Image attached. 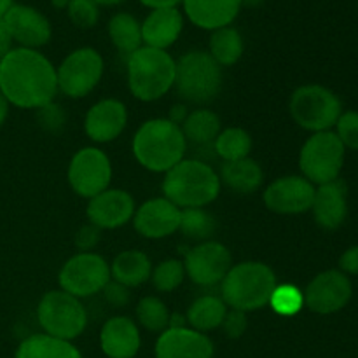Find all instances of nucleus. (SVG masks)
Returning <instances> with one entry per match:
<instances>
[{"label":"nucleus","mask_w":358,"mask_h":358,"mask_svg":"<svg viewBox=\"0 0 358 358\" xmlns=\"http://www.w3.org/2000/svg\"><path fill=\"white\" fill-rule=\"evenodd\" d=\"M0 93L20 108H41L58 93L56 69L37 49L13 48L0 59Z\"/></svg>","instance_id":"f257e3e1"},{"label":"nucleus","mask_w":358,"mask_h":358,"mask_svg":"<svg viewBox=\"0 0 358 358\" xmlns=\"http://www.w3.org/2000/svg\"><path fill=\"white\" fill-rule=\"evenodd\" d=\"M187 142L182 128L168 119H150L133 136V156L145 170L166 173L185 156Z\"/></svg>","instance_id":"f03ea898"},{"label":"nucleus","mask_w":358,"mask_h":358,"mask_svg":"<svg viewBox=\"0 0 358 358\" xmlns=\"http://www.w3.org/2000/svg\"><path fill=\"white\" fill-rule=\"evenodd\" d=\"M276 285V275L268 264L240 262L229 269L220 283V297L231 310L250 313L268 306Z\"/></svg>","instance_id":"7ed1b4c3"},{"label":"nucleus","mask_w":358,"mask_h":358,"mask_svg":"<svg viewBox=\"0 0 358 358\" xmlns=\"http://www.w3.org/2000/svg\"><path fill=\"white\" fill-rule=\"evenodd\" d=\"M163 194L180 210L203 208L220 194V177L203 161L182 159L164 175Z\"/></svg>","instance_id":"20e7f679"},{"label":"nucleus","mask_w":358,"mask_h":358,"mask_svg":"<svg viewBox=\"0 0 358 358\" xmlns=\"http://www.w3.org/2000/svg\"><path fill=\"white\" fill-rule=\"evenodd\" d=\"M177 62L163 49L142 45L128 56V86L133 96L156 101L175 86Z\"/></svg>","instance_id":"39448f33"},{"label":"nucleus","mask_w":358,"mask_h":358,"mask_svg":"<svg viewBox=\"0 0 358 358\" xmlns=\"http://www.w3.org/2000/svg\"><path fill=\"white\" fill-rule=\"evenodd\" d=\"M175 87L189 103H208L222 87V70L208 51L194 49L182 55L177 62Z\"/></svg>","instance_id":"423d86ee"},{"label":"nucleus","mask_w":358,"mask_h":358,"mask_svg":"<svg viewBox=\"0 0 358 358\" xmlns=\"http://www.w3.org/2000/svg\"><path fill=\"white\" fill-rule=\"evenodd\" d=\"M294 121L311 133L331 131L343 114L341 100L329 87L320 84H304L297 87L289 101Z\"/></svg>","instance_id":"0eeeda50"},{"label":"nucleus","mask_w":358,"mask_h":358,"mask_svg":"<svg viewBox=\"0 0 358 358\" xmlns=\"http://www.w3.org/2000/svg\"><path fill=\"white\" fill-rule=\"evenodd\" d=\"M37 318L44 334L65 341L79 338L87 325L86 308L80 299L63 292L62 289L42 296L37 306Z\"/></svg>","instance_id":"6e6552de"},{"label":"nucleus","mask_w":358,"mask_h":358,"mask_svg":"<svg viewBox=\"0 0 358 358\" xmlns=\"http://www.w3.org/2000/svg\"><path fill=\"white\" fill-rule=\"evenodd\" d=\"M345 156L346 149L334 131L313 133L301 149L299 168L313 185L329 184L341 175Z\"/></svg>","instance_id":"1a4fd4ad"},{"label":"nucleus","mask_w":358,"mask_h":358,"mask_svg":"<svg viewBox=\"0 0 358 358\" xmlns=\"http://www.w3.org/2000/svg\"><path fill=\"white\" fill-rule=\"evenodd\" d=\"M58 282L63 292L77 299L91 297L110 282V266L94 252H79L59 269Z\"/></svg>","instance_id":"9d476101"},{"label":"nucleus","mask_w":358,"mask_h":358,"mask_svg":"<svg viewBox=\"0 0 358 358\" xmlns=\"http://www.w3.org/2000/svg\"><path fill=\"white\" fill-rule=\"evenodd\" d=\"M103 76V58L93 48H79L70 52L56 69L58 91L70 98L90 94Z\"/></svg>","instance_id":"9b49d317"},{"label":"nucleus","mask_w":358,"mask_h":358,"mask_svg":"<svg viewBox=\"0 0 358 358\" xmlns=\"http://www.w3.org/2000/svg\"><path fill=\"white\" fill-rule=\"evenodd\" d=\"M112 180V163L96 147H84L73 154L69 164L70 187L80 198H94L107 191Z\"/></svg>","instance_id":"f8f14e48"},{"label":"nucleus","mask_w":358,"mask_h":358,"mask_svg":"<svg viewBox=\"0 0 358 358\" xmlns=\"http://www.w3.org/2000/svg\"><path fill=\"white\" fill-rule=\"evenodd\" d=\"M185 276L199 287H215L222 283L233 268L231 252L219 241H201L185 254Z\"/></svg>","instance_id":"ddd939ff"},{"label":"nucleus","mask_w":358,"mask_h":358,"mask_svg":"<svg viewBox=\"0 0 358 358\" xmlns=\"http://www.w3.org/2000/svg\"><path fill=\"white\" fill-rule=\"evenodd\" d=\"M304 306L318 315L341 311L353 296L352 280L339 269H327L315 276L304 290Z\"/></svg>","instance_id":"4468645a"},{"label":"nucleus","mask_w":358,"mask_h":358,"mask_svg":"<svg viewBox=\"0 0 358 358\" xmlns=\"http://www.w3.org/2000/svg\"><path fill=\"white\" fill-rule=\"evenodd\" d=\"M317 185L303 175H287L276 178L266 187L264 203L268 210L280 215H299L310 212Z\"/></svg>","instance_id":"2eb2a0df"},{"label":"nucleus","mask_w":358,"mask_h":358,"mask_svg":"<svg viewBox=\"0 0 358 358\" xmlns=\"http://www.w3.org/2000/svg\"><path fill=\"white\" fill-rule=\"evenodd\" d=\"M7 31L17 48L37 49L51 41L52 28L45 14L24 3H14L3 16Z\"/></svg>","instance_id":"dca6fc26"},{"label":"nucleus","mask_w":358,"mask_h":358,"mask_svg":"<svg viewBox=\"0 0 358 358\" xmlns=\"http://www.w3.org/2000/svg\"><path fill=\"white\" fill-rule=\"evenodd\" d=\"M180 212L170 199L154 198L140 205L133 215L136 233L147 240H163L177 233L180 227Z\"/></svg>","instance_id":"f3484780"},{"label":"nucleus","mask_w":358,"mask_h":358,"mask_svg":"<svg viewBox=\"0 0 358 358\" xmlns=\"http://www.w3.org/2000/svg\"><path fill=\"white\" fill-rule=\"evenodd\" d=\"M135 201L131 194L122 189H110L90 199L86 215L93 226L103 229H117L133 220Z\"/></svg>","instance_id":"a211bd4d"},{"label":"nucleus","mask_w":358,"mask_h":358,"mask_svg":"<svg viewBox=\"0 0 358 358\" xmlns=\"http://www.w3.org/2000/svg\"><path fill=\"white\" fill-rule=\"evenodd\" d=\"M156 358H213L212 339L191 327L166 329L156 341Z\"/></svg>","instance_id":"6ab92c4d"},{"label":"nucleus","mask_w":358,"mask_h":358,"mask_svg":"<svg viewBox=\"0 0 358 358\" xmlns=\"http://www.w3.org/2000/svg\"><path fill=\"white\" fill-rule=\"evenodd\" d=\"M128 124V110L122 101L105 98L87 110L84 119L86 135L96 143H108L117 138Z\"/></svg>","instance_id":"aec40b11"},{"label":"nucleus","mask_w":358,"mask_h":358,"mask_svg":"<svg viewBox=\"0 0 358 358\" xmlns=\"http://www.w3.org/2000/svg\"><path fill=\"white\" fill-rule=\"evenodd\" d=\"M311 212L322 229L334 231L341 227L348 215V187L345 182L338 178L318 185Z\"/></svg>","instance_id":"412c9836"},{"label":"nucleus","mask_w":358,"mask_h":358,"mask_svg":"<svg viewBox=\"0 0 358 358\" xmlns=\"http://www.w3.org/2000/svg\"><path fill=\"white\" fill-rule=\"evenodd\" d=\"M184 16L201 30L229 27L240 14L243 0H182Z\"/></svg>","instance_id":"4be33fe9"},{"label":"nucleus","mask_w":358,"mask_h":358,"mask_svg":"<svg viewBox=\"0 0 358 358\" xmlns=\"http://www.w3.org/2000/svg\"><path fill=\"white\" fill-rule=\"evenodd\" d=\"M142 338L135 322L128 317L108 318L100 331L101 352L108 358H135Z\"/></svg>","instance_id":"5701e85b"},{"label":"nucleus","mask_w":358,"mask_h":358,"mask_svg":"<svg viewBox=\"0 0 358 358\" xmlns=\"http://www.w3.org/2000/svg\"><path fill=\"white\" fill-rule=\"evenodd\" d=\"M184 30V14L178 7L170 9H152L142 21L143 45L166 51L180 37Z\"/></svg>","instance_id":"b1692460"},{"label":"nucleus","mask_w":358,"mask_h":358,"mask_svg":"<svg viewBox=\"0 0 358 358\" xmlns=\"http://www.w3.org/2000/svg\"><path fill=\"white\" fill-rule=\"evenodd\" d=\"M219 177L220 184H226L231 191L238 194H252L262 185L264 171L257 161L245 157V159L224 163Z\"/></svg>","instance_id":"393cba45"},{"label":"nucleus","mask_w":358,"mask_h":358,"mask_svg":"<svg viewBox=\"0 0 358 358\" xmlns=\"http://www.w3.org/2000/svg\"><path fill=\"white\" fill-rule=\"evenodd\" d=\"M150 273H152L150 259L140 250L121 252L110 264V278L128 289L145 283L150 278Z\"/></svg>","instance_id":"a878e982"},{"label":"nucleus","mask_w":358,"mask_h":358,"mask_svg":"<svg viewBox=\"0 0 358 358\" xmlns=\"http://www.w3.org/2000/svg\"><path fill=\"white\" fill-rule=\"evenodd\" d=\"M14 358H83L72 341L48 334H31L20 343Z\"/></svg>","instance_id":"bb28decb"},{"label":"nucleus","mask_w":358,"mask_h":358,"mask_svg":"<svg viewBox=\"0 0 358 358\" xmlns=\"http://www.w3.org/2000/svg\"><path fill=\"white\" fill-rule=\"evenodd\" d=\"M226 313L227 306L222 301V297L208 294V296L198 297L189 306L185 318H187L189 327L206 334V332L215 331V329H219L222 325Z\"/></svg>","instance_id":"cd10ccee"},{"label":"nucleus","mask_w":358,"mask_h":358,"mask_svg":"<svg viewBox=\"0 0 358 358\" xmlns=\"http://www.w3.org/2000/svg\"><path fill=\"white\" fill-rule=\"evenodd\" d=\"M108 37L121 55L129 56L143 45L142 23L129 13H117L108 21Z\"/></svg>","instance_id":"c85d7f7f"},{"label":"nucleus","mask_w":358,"mask_h":358,"mask_svg":"<svg viewBox=\"0 0 358 358\" xmlns=\"http://www.w3.org/2000/svg\"><path fill=\"white\" fill-rule=\"evenodd\" d=\"M245 51V42L240 30L234 27H224L213 30L210 35L208 55L212 56L219 66H231L240 62Z\"/></svg>","instance_id":"c756f323"},{"label":"nucleus","mask_w":358,"mask_h":358,"mask_svg":"<svg viewBox=\"0 0 358 358\" xmlns=\"http://www.w3.org/2000/svg\"><path fill=\"white\" fill-rule=\"evenodd\" d=\"M180 128L185 142H191L194 145H213L219 133L222 131L219 115L206 108H199L187 114Z\"/></svg>","instance_id":"7c9ffc66"},{"label":"nucleus","mask_w":358,"mask_h":358,"mask_svg":"<svg viewBox=\"0 0 358 358\" xmlns=\"http://www.w3.org/2000/svg\"><path fill=\"white\" fill-rule=\"evenodd\" d=\"M213 149L224 163L245 159L250 157L252 138L243 128H226L215 138Z\"/></svg>","instance_id":"2f4dec72"},{"label":"nucleus","mask_w":358,"mask_h":358,"mask_svg":"<svg viewBox=\"0 0 358 358\" xmlns=\"http://www.w3.org/2000/svg\"><path fill=\"white\" fill-rule=\"evenodd\" d=\"M215 219L203 208H184L180 212V227L185 238L194 241H208L215 233Z\"/></svg>","instance_id":"473e14b6"},{"label":"nucleus","mask_w":358,"mask_h":358,"mask_svg":"<svg viewBox=\"0 0 358 358\" xmlns=\"http://www.w3.org/2000/svg\"><path fill=\"white\" fill-rule=\"evenodd\" d=\"M170 311L159 297H142L136 304V320L150 332H164L170 324Z\"/></svg>","instance_id":"72a5a7b5"},{"label":"nucleus","mask_w":358,"mask_h":358,"mask_svg":"<svg viewBox=\"0 0 358 358\" xmlns=\"http://www.w3.org/2000/svg\"><path fill=\"white\" fill-rule=\"evenodd\" d=\"M185 278V268L184 262L178 259H166V261L159 262L156 268L150 273V280L152 285L156 287L159 292H173L175 289L182 285Z\"/></svg>","instance_id":"f704fd0d"},{"label":"nucleus","mask_w":358,"mask_h":358,"mask_svg":"<svg viewBox=\"0 0 358 358\" xmlns=\"http://www.w3.org/2000/svg\"><path fill=\"white\" fill-rule=\"evenodd\" d=\"M269 306L282 317H294L304 308V294L297 287L289 285V283L276 285Z\"/></svg>","instance_id":"c9c22d12"},{"label":"nucleus","mask_w":358,"mask_h":358,"mask_svg":"<svg viewBox=\"0 0 358 358\" xmlns=\"http://www.w3.org/2000/svg\"><path fill=\"white\" fill-rule=\"evenodd\" d=\"M66 13L77 28H93L100 20V7L93 0H69Z\"/></svg>","instance_id":"e433bc0d"},{"label":"nucleus","mask_w":358,"mask_h":358,"mask_svg":"<svg viewBox=\"0 0 358 358\" xmlns=\"http://www.w3.org/2000/svg\"><path fill=\"white\" fill-rule=\"evenodd\" d=\"M336 135L345 149L358 150V112L346 110L336 122Z\"/></svg>","instance_id":"4c0bfd02"},{"label":"nucleus","mask_w":358,"mask_h":358,"mask_svg":"<svg viewBox=\"0 0 358 358\" xmlns=\"http://www.w3.org/2000/svg\"><path fill=\"white\" fill-rule=\"evenodd\" d=\"M220 327L224 329V332H226V336L229 339L241 338L248 327L247 313H243V311H238V310H227L226 318H224V322Z\"/></svg>","instance_id":"58836bf2"},{"label":"nucleus","mask_w":358,"mask_h":358,"mask_svg":"<svg viewBox=\"0 0 358 358\" xmlns=\"http://www.w3.org/2000/svg\"><path fill=\"white\" fill-rule=\"evenodd\" d=\"M101 292H103L105 301H107L112 308L128 306L129 299H131V294H129L128 287L121 285V283L115 282V280H112V278H110V282L103 287V290H101Z\"/></svg>","instance_id":"ea45409f"},{"label":"nucleus","mask_w":358,"mask_h":358,"mask_svg":"<svg viewBox=\"0 0 358 358\" xmlns=\"http://www.w3.org/2000/svg\"><path fill=\"white\" fill-rule=\"evenodd\" d=\"M100 238H101L100 227L87 222L76 233V247L79 248V252H91L98 243H100Z\"/></svg>","instance_id":"a19ab883"},{"label":"nucleus","mask_w":358,"mask_h":358,"mask_svg":"<svg viewBox=\"0 0 358 358\" xmlns=\"http://www.w3.org/2000/svg\"><path fill=\"white\" fill-rule=\"evenodd\" d=\"M63 121H65V115H63L62 107L56 105L55 101L38 108V122H41L45 129L55 131V129L62 128Z\"/></svg>","instance_id":"79ce46f5"},{"label":"nucleus","mask_w":358,"mask_h":358,"mask_svg":"<svg viewBox=\"0 0 358 358\" xmlns=\"http://www.w3.org/2000/svg\"><path fill=\"white\" fill-rule=\"evenodd\" d=\"M339 271L348 275H358V245L350 247L345 254L339 257Z\"/></svg>","instance_id":"37998d69"},{"label":"nucleus","mask_w":358,"mask_h":358,"mask_svg":"<svg viewBox=\"0 0 358 358\" xmlns=\"http://www.w3.org/2000/svg\"><path fill=\"white\" fill-rule=\"evenodd\" d=\"M10 49H13V38H10L9 31H7L3 20H0V59H2Z\"/></svg>","instance_id":"c03bdc74"},{"label":"nucleus","mask_w":358,"mask_h":358,"mask_svg":"<svg viewBox=\"0 0 358 358\" xmlns=\"http://www.w3.org/2000/svg\"><path fill=\"white\" fill-rule=\"evenodd\" d=\"M142 6L152 9H170V7H178L182 3V0H138Z\"/></svg>","instance_id":"a18cd8bd"},{"label":"nucleus","mask_w":358,"mask_h":358,"mask_svg":"<svg viewBox=\"0 0 358 358\" xmlns=\"http://www.w3.org/2000/svg\"><path fill=\"white\" fill-rule=\"evenodd\" d=\"M185 117H187V110H185L184 105H175V107L171 108L168 121L175 122V124H178V126H182V122L185 121Z\"/></svg>","instance_id":"49530a36"},{"label":"nucleus","mask_w":358,"mask_h":358,"mask_svg":"<svg viewBox=\"0 0 358 358\" xmlns=\"http://www.w3.org/2000/svg\"><path fill=\"white\" fill-rule=\"evenodd\" d=\"M9 107H10V103L6 100V96L0 93V128H2L3 122L7 121V115H9Z\"/></svg>","instance_id":"de8ad7c7"},{"label":"nucleus","mask_w":358,"mask_h":358,"mask_svg":"<svg viewBox=\"0 0 358 358\" xmlns=\"http://www.w3.org/2000/svg\"><path fill=\"white\" fill-rule=\"evenodd\" d=\"M14 6V0H0V20H3L10 7Z\"/></svg>","instance_id":"09e8293b"},{"label":"nucleus","mask_w":358,"mask_h":358,"mask_svg":"<svg viewBox=\"0 0 358 358\" xmlns=\"http://www.w3.org/2000/svg\"><path fill=\"white\" fill-rule=\"evenodd\" d=\"M98 7H114L119 6V3L126 2V0H93Z\"/></svg>","instance_id":"8fccbe9b"},{"label":"nucleus","mask_w":358,"mask_h":358,"mask_svg":"<svg viewBox=\"0 0 358 358\" xmlns=\"http://www.w3.org/2000/svg\"><path fill=\"white\" fill-rule=\"evenodd\" d=\"M51 3L56 7V9H66V6H69V0H51Z\"/></svg>","instance_id":"3c124183"},{"label":"nucleus","mask_w":358,"mask_h":358,"mask_svg":"<svg viewBox=\"0 0 358 358\" xmlns=\"http://www.w3.org/2000/svg\"><path fill=\"white\" fill-rule=\"evenodd\" d=\"M259 2H262V0H243V3H252V6H255Z\"/></svg>","instance_id":"603ef678"}]
</instances>
